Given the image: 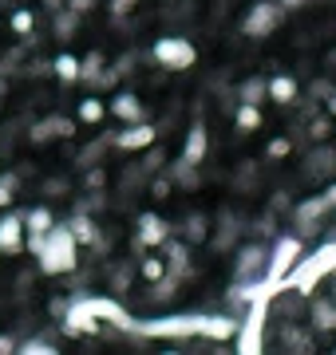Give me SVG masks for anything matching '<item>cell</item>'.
<instances>
[{"instance_id":"1","label":"cell","mask_w":336,"mask_h":355,"mask_svg":"<svg viewBox=\"0 0 336 355\" xmlns=\"http://www.w3.org/2000/svg\"><path fill=\"white\" fill-rule=\"evenodd\" d=\"M28 253L40 261V272L48 277H72L79 268V241L72 237V229L56 221L44 237H28Z\"/></svg>"},{"instance_id":"2","label":"cell","mask_w":336,"mask_h":355,"mask_svg":"<svg viewBox=\"0 0 336 355\" xmlns=\"http://www.w3.org/2000/svg\"><path fill=\"white\" fill-rule=\"evenodd\" d=\"M301 257H305V237H297V233H277L269 245V257H265V280L269 284L285 280Z\"/></svg>"},{"instance_id":"3","label":"cell","mask_w":336,"mask_h":355,"mask_svg":"<svg viewBox=\"0 0 336 355\" xmlns=\"http://www.w3.org/2000/svg\"><path fill=\"white\" fill-rule=\"evenodd\" d=\"M151 60L158 67H167V71H186V67L198 64V48L186 36H162L151 48Z\"/></svg>"},{"instance_id":"4","label":"cell","mask_w":336,"mask_h":355,"mask_svg":"<svg viewBox=\"0 0 336 355\" xmlns=\"http://www.w3.org/2000/svg\"><path fill=\"white\" fill-rule=\"evenodd\" d=\"M265 312H269V300H253L246 312V320H237V352L242 355H258L265 352Z\"/></svg>"},{"instance_id":"5","label":"cell","mask_w":336,"mask_h":355,"mask_svg":"<svg viewBox=\"0 0 336 355\" xmlns=\"http://www.w3.org/2000/svg\"><path fill=\"white\" fill-rule=\"evenodd\" d=\"M336 268V245H324L321 253L312 257V261H297L293 265V292H301V296H309L312 284H321V277H328Z\"/></svg>"},{"instance_id":"6","label":"cell","mask_w":336,"mask_h":355,"mask_svg":"<svg viewBox=\"0 0 336 355\" xmlns=\"http://www.w3.org/2000/svg\"><path fill=\"white\" fill-rule=\"evenodd\" d=\"M285 16L289 12H285L277 0H258V4H249L246 20H242V32H246L249 40H265V36H273V32L281 28Z\"/></svg>"},{"instance_id":"7","label":"cell","mask_w":336,"mask_h":355,"mask_svg":"<svg viewBox=\"0 0 336 355\" xmlns=\"http://www.w3.org/2000/svg\"><path fill=\"white\" fill-rule=\"evenodd\" d=\"M265 257H269V245H261L258 237L249 245H237L233 284H258V280H265Z\"/></svg>"},{"instance_id":"8","label":"cell","mask_w":336,"mask_h":355,"mask_svg":"<svg viewBox=\"0 0 336 355\" xmlns=\"http://www.w3.org/2000/svg\"><path fill=\"white\" fill-rule=\"evenodd\" d=\"M328 214H333V209H328V202H324L321 193H312V198L297 202L293 205V229H297V237H312Z\"/></svg>"},{"instance_id":"9","label":"cell","mask_w":336,"mask_h":355,"mask_svg":"<svg viewBox=\"0 0 336 355\" xmlns=\"http://www.w3.org/2000/svg\"><path fill=\"white\" fill-rule=\"evenodd\" d=\"M170 237V225L158 214H139L135 221V237H131V249L135 253H146V249H158V245Z\"/></svg>"},{"instance_id":"10","label":"cell","mask_w":336,"mask_h":355,"mask_svg":"<svg viewBox=\"0 0 336 355\" xmlns=\"http://www.w3.org/2000/svg\"><path fill=\"white\" fill-rule=\"evenodd\" d=\"M246 237V217L233 214V209H221L218 214V229H214V237H206L218 253H230V249H237V241Z\"/></svg>"},{"instance_id":"11","label":"cell","mask_w":336,"mask_h":355,"mask_svg":"<svg viewBox=\"0 0 336 355\" xmlns=\"http://www.w3.org/2000/svg\"><path fill=\"white\" fill-rule=\"evenodd\" d=\"M72 135H76V119L48 114V119H40L36 127L28 130V142L32 146H44V142H52V139H72Z\"/></svg>"},{"instance_id":"12","label":"cell","mask_w":336,"mask_h":355,"mask_svg":"<svg viewBox=\"0 0 336 355\" xmlns=\"http://www.w3.org/2000/svg\"><path fill=\"white\" fill-rule=\"evenodd\" d=\"M305 178L309 182H328V178H336V146L317 142L309 150V158H305Z\"/></svg>"},{"instance_id":"13","label":"cell","mask_w":336,"mask_h":355,"mask_svg":"<svg viewBox=\"0 0 336 355\" xmlns=\"http://www.w3.org/2000/svg\"><path fill=\"white\" fill-rule=\"evenodd\" d=\"M158 249H162V261H167V272H170V277H174V280H186V277H190V245L182 241V237H167Z\"/></svg>"},{"instance_id":"14","label":"cell","mask_w":336,"mask_h":355,"mask_svg":"<svg viewBox=\"0 0 336 355\" xmlns=\"http://www.w3.org/2000/svg\"><path fill=\"white\" fill-rule=\"evenodd\" d=\"M206 154H210V130H206L202 119H194L190 130H186V142H182V162L202 166V162H206Z\"/></svg>"},{"instance_id":"15","label":"cell","mask_w":336,"mask_h":355,"mask_svg":"<svg viewBox=\"0 0 336 355\" xmlns=\"http://www.w3.org/2000/svg\"><path fill=\"white\" fill-rule=\"evenodd\" d=\"M111 146L115 150H146V146H155V127L151 123H127V130L111 135Z\"/></svg>"},{"instance_id":"16","label":"cell","mask_w":336,"mask_h":355,"mask_svg":"<svg viewBox=\"0 0 336 355\" xmlns=\"http://www.w3.org/2000/svg\"><path fill=\"white\" fill-rule=\"evenodd\" d=\"M107 114H115L119 123H146V107H142V99H139V95H131V91L111 95Z\"/></svg>"},{"instance_id":"17","label":"cell","mask_w":336,"mask_h":355,"mask_svg":"<svg viewBox=\"0 0 336 355\" xmlns=\"http://www.w3.org/2000/svg\"><path fill=\"white\" fill-rule=\"evenodd\" d=\"M0 253H24V214L0 217Z\"/></svg>"},{"instance_id":"18","label":"cell","mask_w":336,"mask_h":355,"mask_svg":"<svg viewBox=\"0 0 336 355\" xmlns=\"http://www.w3.org/2000/svg\"><path fill=\"white\" fill-rule=\"evenodd\" d=\"M305 316H309L312 331H336V296H317L305 308Z\"/></svg>"},{"instance_id":"19","label":"cell","mask_w":336,"mask_h":355,"mask_svg":"<svg viewBox=\"0 0 336 355\" xmlns=\"http://www.w3.org/2000/svg\"><path fill=\"white\" fill-rule=\"evenodd\" d=\"M277 343H281V352H293V355H305V352H312V347H317V343H312V328L305 331L301 324H293V320L281 328Z\"/></svg>"},{"instance_id":"20","label":"cell","mask_w":336,"mask_h":355,"mask_svg":"<svg viewBox=\"0 0 336 355\" xmlns=\"http://www.w3.org/2000/svg\"><path fill=\"white\" fill-rule=\"evenodd\" d=\"M135 261H139V257H123L119 265H111V272H107V292H111V296H127V292H131Z\"/></svg>"},{"instance_id":"21","label":"cell","mask_w":336,"mask_h":355,"mask_svg":"<svg viewBox=\"0 0 336 355\" xmlns=\"http://www.w3.org/2000/svg\"><path fill=\"white\" fill-rule=\"evenodd\" d=\"M265 91H269L273 103H281V107H293V103L301 99V87L293 76H269L265 79Z\"/></svg>"},{"instance_id":"22","label":"cell","mask_w":336,"mask_h":355,"mask_svg":"<svg viewBox=\"0 0 336 355\" xmlns=\"http://www.w3.org/2000/svg\"><path fill=\"white\" fill-rule=\"evenodd\" d=\"M52 225H56V214L48 209V205H32V209H24V233L28 237H44Z\"/></svg>"},{"instance_id":"23","label":"cell","mask_w":336,"mask_h":355,"mask_svg":"<svg viewBox=\"0 0 336 355\" xmlns=\"http://www.w3.org/2000/svg\"><path fill=\"white\" fill-rule=\"evenodd\" d=\"M67 229H72V237H76L79 245H95V237H99V221H95V214H83V209H76V217L67 221Z\"/></svg>"},{"instance_id":"24","label":"cell","mask_w":336,"mask_h":355,"mask_svg":"<svg viewBox=\"0 0 336 355\" xmlns=\"http://www.w3.org/2000/svg\"><path fill=\"white\" fill-rule=\"evenodd\" d=\"M206 237H210V217L202 214V209H194V214L182 221V241L186 245H202Z\"/></svg>"},{"instance_id":"25","label":"cell","mask_w":336,"mask_h":355,"mask_svg":"<svg viewBox=\"0 0 336 355\" xmlns=\"http://www.w3.org/2000/svg\"><path fill=\"white\" fill-rule=\"evenodd\" d=\"M265 79L269 76H249V79H242V83H237V91H233V95H237V103H265L269 99V91H265Z\"/></svg>"},{"instance_id":"26","label":"cell","mask_w":336,"mask_h":355,"mask_svg":"<svg viewBox=\"0 0 336 355\" xmlns=\"http://www.w3.org/2000/svg\"><path fill=\"white\" fill-rule=\"evenodd\" d=\"M233 127L242 130V135H253L261 127V107L258 103H237L233 107Z\"/></svg>"},{"instance_id":"27","label":"cell","mask_w":336,"mask_h":355,"mask_svg":"<svg viewBox=\"0 0 336 355\" xmlns=\"http://www.w3.org/2000/svg\"><path fill=\"white\" fill-rule=\"evenodd\" d=\"M170 174V182H174V186H182V190H198V186H202V174H198V166H190V162H174L167 170Z\"/></svg>"},{"instance_id":"28","label":"cell","mask_w":336,"mask_h":355,"mask_svg":"<svg viewBox=\"0 0 336 355\" xmlns=\"http://www.w3.org/2000/svg\"><path fill=\"white\" fill-rule=\"evenodd\" d=\"M56 20H52V32H56V40H76V32H79V20L83 16H76L72 8H60V12H52Z\"/></svg>"},{"instance_id":"29","label":"cell","mask_w":336,"mask_h":355,"mask_svg":"<svg viewBox=\"0 0 336 355\" xmlns=\"http://www.w3.org/2000/svg\"><path fill=\"white\" fill-rule=\"evenodd\" d=\"M107 146H111V130H107V135H99V139L91 142V146H83V150H79V158H76V166H79V170H87V166L103 162Z\"/></svg>"},{"instance_id":"30","label":"cell","mask_w":336,"mask_h":355,"mask_svg":"<svg viewBox=\"0 0 336 355\" xmlns=\"http://www.w3.org/2000/svg\"><path fill=\"white\" fill-rule=\"evenodd\" d=\"M79 123H87V127H95V123H103L107 119V103L95 99V95H87V99H79V111H76Z\"/></svg>"},{"instance_id":"31","label":"cell","mask_w":336,"mask_h":355,"mask_svg":"<svg viewBox=\"0 0 336 355\" xmlns=\"http://www.w3.org/2000/svg\"><path fill=\"white\" fill-rule=\"evenodd\" d=\"M178 284H182V280H174L170 272H162V277L151 284V304H170V300L178 296Z\"/></svg>"},{"instance_id":"32","label":"cell","mask_w":336,"mask_h":355,"mask_svg":"<svg viewBox=\"0 0 336 355\" xmlns=\"http://www.w3.org/2000/svg\"><path fill=\"white\" fill-rule=\"evenodd\" d=\"M52 71H56L60 83H79V60L72 55V51H60V55H56Z\"/></svg>"},{"instance_id":"33","label":"cell","mask_w":336,"mask_h":355,"mask_svg":"<svg viewBox=\"0 0 336 355\" xmlns=\"http://www.w3.org/2000/svg\"><path fill=\"white\" fill-rule=\"evenodd\" d=\"M135 265H139V272H142V280H146V284H155V280L167 272V261H162V257H155V249H146Z\"/></svg>"},{"instance_id":"34","label":"cell","mask_w":336,"mask_h":355,"mask_svg":"<svg viewBox=\"0 0 336 355\" xmlns=\"http://www.w3.org/2000/svg\"><path fill=\"white\" fill-rule=\"evenodd\" d=\"M103 64H107V60H103V51H87V55L79 60V79L95 87V79L103 76Z\"/></svg>"},{"instance_id":"35","label":"cell","mask_w":336,"mask_h":355,"mask_svg":"<svg viewBox=\"0 0 336 355\" xmlns=\"http://www.w3.org/2000/svg\"><path fill=\"white\" fill-rule=\"evenodd\" d=\"M20 182H24V174H20V170H4V174H0V209H8V205L16 202Z\"/></svg>"},{"instance_id":"36","label":"cell","mask_w":336,"mask_h":355,"mask_svg":"<svg viewBox=\"0 0 336 355\" xmlns=\"http://www.w3.org/2000/svg\"><path fill=\"white\" fill-rule=\"evenodd\" d=\"M16 352H20V355H56L60 347L52 343V336H32V340L16 343Z\"/></svg>"},{"instance_id":"37","label":"cell","mask_w":336,"mask_h":355,"mask_svg":"<svg viewBox=\"0 0 336 355\" xmlns=\"http://www.w3.org/2000/svg\"><path fill=\"white\" fill-rule=\"evenodd\" d=\"M32 28H36V12H32V8H16L12 12V32L16 36H32Z\"/></svg>"},{"instance_id":"38","label":"cell","mask_w":336,"mask_h":355,"mask_svg":"<svg viewBox=\"0 0 336 355\" xmlns=\"http://www.w3.org/2000/svg\"><path fill=\"white\" fill-rule=\"evenodd\" d=\"M246 233H253V237H273V233H277V214H273V209H265L253 225H246Z\"/></svg>"},{"instance_id":"39","label":"cell","mask_w":336,"mask_h":355,"mask_svg":"<svg viewBox=\"0 0 336 355\" xmlns=\"http://www.w3.org/2000/svg\"><path fill=\"white\" fill-rule=\"evenodd\" d=\"M170 190H174V182H170V174H162V170H158V178L151 174V182H146V193H151L155 202H162V198H170Z\"/></svg>"},{"instance_id":"40","label":"cell","mask_w":336,"mask_h":355,"mask_svg":"<svg viewBox=\"0 0 336 355\" xmlns=\"http://www.w3.org/2000/svg\"><path fill=\"white\" fill-rule=\"evenodd\" d=\"M103 186H107V170L99 162L87 166V170H83V190L91 193V190H103Z\"/></svg>"},{"instance_id":"41","label":"cell","mask_w":336,"mask_h":355,"mask_svg":"<svg viewBox=\"0 0 336 355\" xmlns=\"http://www.w3.org/2000/svg\"><path fill=\"white\" fill-rule=\"evenodd\" d=\"M328 135H333V119H328V114H324V119H317V123H309V139L312 142H324Z\"/></svg>"},{"instance_id":"42","label":"cell","mask_w":336,"mask_h":355,"mask_svg":"<svg viewBox=\"0 0 336 355\" xmlns=\"http://www.w3.org/2000/svg\"><path fill=\"white\" fill-rule=\"evenodd\" d=\"M289 150H293V142H289V139H273L269 146H265V158H269V162H277V158H285Z\"/></svg>"},{"instance_id":"43","label":"cell","mask_w":336,"mask_h":355,"mask_svg":"<svg viewBox=\"0 0 336 355\" xmlns=\"http://www.w3.org/2000/svg\"><path fill=\"white\" fill-rule=\"evenodd\" d=\"M162 162H167V154H162V150L155 146V150L142 158V170H146V174H158V170H162Z\"/></svg>"},{"instance_id":"44","label":"cell","mask_w":336,"mask_h":355,"mask_svg":"<svg viewBox=\"0 0 336 355\" xmlns=\"http://www.w3.org/2000/svg\"><path fill=\"white\" fill-rule=\"evenodd\" d=\"M328 91H333V83H328V79H312V83H309V99L321 103L324 95H328Z\"/></svg>"},{"instance_id":"45","label":"cell","mask_w":336,"mask_h":355,"mask_svg":"<svg viewBox=\"0 0 336 355\" xmlns=\"http://www.w3.org/2000/svg\"><path fill=\"white\" fill-rule=\"evenodd\" d=\"M64 8H72L76 16H87L95 8V0H64Z\"/></svg>"},{"instance_id":"46","label":"cell","mask_w":336,"mask_h":355,"mask_svg":"<svg viewBox=\"0 0 336 355\" xmlns=\"http://www.w3.org/2000/svg\"><path fill=\"white\" fill-rule=\"evenodd\" d=\"M16 343H20V340H16L12 331H0V355H12Z\"/></svg>"},{"instance_id":"47","label":"cell","mask_w":336,"mask_h":355,"mask_svg":"<svg viewBox=\"0 0 336 355\" xmlns=\"http://www.w3.org/2000/svg\"><path fill=\"white\" fill-rule=\"evenodd\" d=\"M253 182H258V170L253 166H242L237 170V186H253Z\"/></svg>"},{"instance_id":"48","label":"cell","mask_w":336,"mask_h":355,"mask_svg":"<svg viewBox=\"0 0 336 355\" xmlns=\"http://www.w3.org/2000/svg\"><path fill=\"white\" fill-rule=\"evenodd\" d=\"M269 209H273V214H281V209H293V202H289L285 193H273V198H269Z\"/></svg>"},{"instance_id":"49","label":"cell","mask_w":336,"mask_h":355,"mask_svg":"<svg viewBox=\"0 0 336 355\" xmlns=\"http://www.w3.org/2000/svg\"><path fill=\"white\" fill-rule=\"evenodd\" d=\"M321 107H324V114H328V119H336V87L321 99Z\"/></svg>"},{"instance_id":"50","label":"cell","mask_w":336,"mask_h":355,"mask_svg":"<svg viewBox=\"0 0 336 355\" xmlns=\"http://www.w3.org/2000/svg\"><path fill=\"white\" fill-rule=\"evenodd\" d=\"M277 4H281L285 12H301V8H309L312 0H277Z\"/></svg>"},{"instance_id":"51","label":"cell","mask_w":336,"mask_h":355,"mask_svg":"<svg viewBox=\"0 0 336 355\" xmlns=\"http://www.w3.org/2000/svg\"><path fill=\"white\" fill-rule=\"evenodd\" d=\"M44 190H48V198H56V193H64V190H67V182H56V178H52V182H48Z\"/></svg>"},{"instance_id":"52","label":"cell","mask_w":336,"mask_h":355,"mask_svg":"<svg viewBox=\"0 0 336 355\" xmlns=\"http://www.w3.org/2000/svg\"><path fill=\"white\" fill-rule=\"evenodd\" d=\"M321 198L328 202V209H336V182H328V190H324Z\"/></svg>"},{"instance_id":"53","label":"cell","mask_w":336,"mask_h":355,"mask_svg":"<svg viewBox=\"0 0 336 355\" xmlns=\"http://www.w3.org/2000/svg\"><path fill=\"white\" fill-rule=\"evenodd\" d=\"M139 0H115V12H127V8H135Z\"/></svg>"},{"instance_id":"54","label":"cell","mask_w":336,"mask_h":355,"mask_svg":"<svg viewBox=\"0 0 336 355\" xmlns=\"http://www.w3.org/2000/svg\"><path fill=\"white\" fill-rule=\"evenodd\" d=\"M44 8H48V12H60V8H64V0H44Z\"/></svg>"},{"instance_id":"55","label":"cell","mask_w":336,"mask_h":355,"mask_svg":"<svg viewBox=\"0 0 336 355\" xmlns=\"http://www.w3.org/2000/svg\"><path fill=\"white\" fill-rule=\"evenodd\" d=\"M328 280H333V296H336V268H333V272H328Z\"/></svg>"},{"instance_id":"56","label":"cell","mask_w":336,"mask_h":355,"mask_svg":"<svg viewBox=\"0 0 336 355\" xmlns=\"http://www.w3.org/2000/svg\"><path fill=\"white\" fill-rule=\"evenodd\" d=\"M333 135H336V127H333Z\"/></svg>"},{"instance_id":"57","label":"cell","mask_w":336,"mask_h":355,"mask_svg":"<svg viewBox=\"0 0 336 355\" xmlns=\"http://www.w3.org/2000/svg\"><path fill=\"white\" fill-rule=\"evenodd\" d=\"M333 217H336V209H333Z\"/></svg>"}]
</instances>
